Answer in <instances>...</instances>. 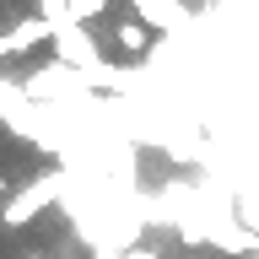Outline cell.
Listing matches in <instances>:
<instances>
[{"instance_id":"obj_2","label":"cell","mask_w":259,"mask_h":259,"mask_svg":"<svg viewBox=\"0 0 259 259\" xmlns=\"http://www.w3.org/2000/svg\"><path fill=\"white\" fill-rule=\"evenodd\" d=\"M119 44H124L130 54H146V44H151V27H146V22H119Z\"/></svg>"},{"instance_id":"obj_1","label":"cell","mask_w":259,"mask_h":259,"mask_svg":"<svg viewBox=\"0 0 259 259\" xmlns=\"http://www.w3.org/2000/svg\"><path fill=\"white\" fill-rule=\"evenodd\" d=\"M130 6H135V16H141L146 27H184L189 22V11L178 0H130Z\"/></svg>"},{"instance_id":"obj_3","label":"cell","mask_w":259,"mask_h":259,"mask_svg":"<svg viewBox=\"0 0 259 259\" xmlns=\"http://www.w3.org/2000/svg\"><path fill=\"white\" fill-rule=\"evenodd\" d=\"M108 0H65V11H70V22H92L97 11H103Z\"/></svg>"}]
</instances>
